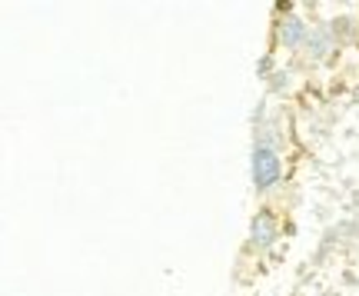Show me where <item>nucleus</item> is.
<instances>
[{"mask_svg": "<svg viewBox=\"0 0 359 296\" xmlns=\"http://www.w3.org/2000/svg\"><path fill=\"white\" fill-rule=\"evenodd\" d=\"M250 233H253V243H257V246H269V243H273V240H276V220H273V213H269V210L257 213V217H253Z\"/></svg>", "mask_w": 359, "mask_h": 296, "instance_id": "f03ea898", "label": "nucleus"}, {"mask_svg": "<svg viewBox=\"0 0 359 296\" xmlns=\"http://www.w3.org/2000/svg\"><path fill=\"white\" fill-rule=\"evenodd\" d=\"M280 37L286 47H299V43H306L309 27H303V20H296V17H286L280 27Z\"/></svg>", "mask_w": 359, "mask_h": 296, "instance_id": "20e7f679", "label": "nucleus"}, {"mask_svg": "<svg viewBox=\"0 0 359 296\" xmlns=\"http://www.w3.org/2000/svg\"><path fill=\"white\" fill-rule=\"evenodd\" d=\"M333 37H339V40H353L356 37V24L349 20V17H339L333 24Z\"/></svg>", "mask_w": 359, "mask_h": 296, "instance_id": "39448f33", "label": "nucleus"}, {"mask_svg": "<svg viewBox=\"0 0 359 296\" xmlns=\"http://www.w3.org/2000/svg\"><path fill=\"white\" fill-rule=\"evenodd\" d=\"M333 30L330 27H313L309 30V37H306V51L316 57V60H323L326 53H333Z\"/></svg>", "mask_w": 359, "mask_h": 296, "instance_id": "7ed1b4c3", "label": "nucleus"}, {"mask_svg": "<svg viewBox=\"0 0 359 296\" xmlns=\"http://www.w3.org/2000/svg\"><path fill=\"white\" fill-rule=\"evenodd\" d=\"M280 173H283L280 154H276V150H266V147H253V183H257V190L276 187Z\"/></svg>", "mask_w": 359, "mask_h": 296, "instance_id": "f257e3e1", "label": "nucleus"}]
</instances>
